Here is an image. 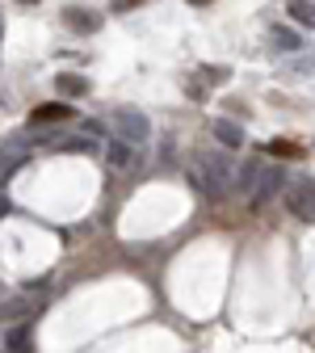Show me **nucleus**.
Segmentation results:
<instances>
[{"instance_id":"1","label":"nucleus","mask_w":315,"mask_h":353,"mask_svg":"<svg viewBox=\"0 0 315 353\" xmlns=\"http://www.w3.org/2000/svg\"><path fill=\"white\" fill-rule=\"evenodd\" d=\"M110 126H114V139H122L130 148H143L152 139V118L143 110H114L110 114Z\"/></svg>"},{"instance_id":"2","label":"nucleus","mask_w":315,"mask_h":353,"mask_svg":"<svg viewBox=\"0 0 315 353\" xmlns=\"http://www.w3.org/2000/svg\"><path fill=\"white\" fill-rule=\"evenodd\" d=\"M282 190H286V172H282V168L261 164V168H256V176H252V185H248V206H252V210H265V206H269V198H278Z\"/></svg>"},{"instance_id":"3","label":"nucleus","mask_w":315,"mask_h":353,"mask_svg":"<svg viewBox=\"0 0 315 353\" xmlns=\"http://www.w3.org/2000/svg\"><path fill=\"white\" fill-rule=\"evenodd\" d=\"M282 202H286V210H290L294 219L315 223V181H286Z\"/></svg>"},{"instance_id":"4","label":"nucleus","mask_w":315,"mask_h":353,"mask_svg":"<svg viewBox=\"0 0 315 353\" xmlns=\"http://www.w3.org/2000/svg\"><path fill=\"white\" fill-rule=\"evenodd\" d=\"M38 290H26V294H13V299H0V324L13 328V324H26L34 312H38Z\"/></svg>"},{"instance_id":"5","label":"nucleus","mask_w":315,"mask_h":353,"mask_svg":"<svg viewBox=\"0 0 315 353\" xmlns=\"http://www.w3.org/2000/svg\"><path fill=\"white\" fill-rule=\"evenodd\" d=\"M63 26L76 30V34H97V30L105 26V17H101L97 9H68V13H63Z\"/></svg>"},{"instance_id":"6","label":"nucleus","mask_w":315,"mask_h":353,"mask_svg":"<svg viewBox=\"0 0 315 353\" xmlns=\"http://www.w3.org/2000/svg\"><path fill=\"white\" fill-rule=\"evenodd\" d=\"M210 135L223 143V148H244L248 139H244V126H236V122H227V118H210Z\"/></svg>"},{"instance_id":"7","label":"nucleus","mask_w":315,"mask_h":353,"mask_svg":"<svg viewBox=\"0 0 315 353\" xmlns=\"http://www.w3.org/2000/svg\"><path fill=\"white\" fill-rule=\"evenodd\" d=\"M105 164H110L114 172L134 168V148H130V143H122V139H110V143H105Z\"/></svg>"},{"instance_id":"8","label":"nucleus","mask_w":315,"mask_h":353,"mask_svg":"<svg viewBox=\"0 0 315 353\" xmlns=\"http://www.w3.org/2000/svg\"><path fill=\"white\" fill-rule=\"evenodd\" d=\"M269 42H274V51L278 55H298L303 47H307V42L290 30V26H274V34H269Z\"/></svg>"},{"instance_id":"9","label":"nucleus","mask_w":315,"mask_h":353,"mask_svg":"<svg viewBox=\"0 0 315 353\" xmlns=\"http://www.w3.org/2000/svg\"><path fill=\"white\" fill-rule=\"evenodd\" d=\"M76 110L72 105H63V101H47V105H38L34 110V126H47V122H68Z\"/></svg>"},{"instance_id":"10","label":"nucleus","mask_w":315,"mask_h":353,"mask_svg":"<svg viewBox=\"0 0 315 353\" xmlns=\"http://www.w3.org/2000/svg\"><path fill=\"white\" fill-rule=\"evenodd\" d=\"M55 84H59V93H63V97H84V93H88V80L76 76V72H63Z\"/></svg>"},{"instance_id":"11","label":"nucleus","mask_w":315,"mask_h":353,"mask_svg":"<svg viewBox=\"0 0 315 353\" xmlns=\"http://www.w3.org/2000/svg\"><path fill=\"white\" fill-rule=\"evenodd\" d=\"M9 353H34V349H30V328H26V324H13V328H9Z\"/></svg>"},{"instance_id":"12","label":"nucleus","mask_w":315,"mask_h":353,"mask_svg":"<svg viewBox=\"0 0 315 353\" xmlns=\"http://www.w3.org/2000/svg\"><path fill=\"white\" fill-rule=\"evenodd\" d=\"M290 17H294L298 26L315 30V5H307V0H294V5H290Z\"/></svg>"},{"instance_id":"13","label":"nucleus","mask_w":315,"mask_h":353,"mask_svg":"<svg viewBox=\"0 0 315 353\" xmlns=\"http://www.w3.org/2000/svg\"><path fill=\"white\" fill-rule=\"evenodd\" d=\"M274 156H286V160H303V148L298 143H290V139H274V143H265Z\"/></svg>"},{"instance_id":"14","label":"nucleus","mask_w":315,"mask_h":353,"mask_svg":"<svg viewBox=\"0 0 315 353\" xmlns=\"http://www.w3.org/2000/svg\"><path fill=\"white\" fill-rule=\"evenodd\" d=\"M198 76H202V84H210V88H219V84H227V80H232L227 68H202Z\"/></svg>"},{"instance_id":"15","label":"nucleus","mask_w":315,"mask_h":353,"mask_svg":"<svg viewBox=\"0 0 315 353\" xmlns=\"http://www.w3.org/2000/svg\"><path fill=\"white\" fill-rule=\"evenodd\" d=\"M55 148H59V152H84V156L93 152V143L80 139V135H72V139H55Z\"/></svg>"},{"instance_id":"16","label":"nucleus","mask_w":315,"mask_h":353,"mask_svg":"<svg viewBox=\"0 0 315 353\" xmlns=\"http://www.w3.org/2000/svg\"><path fill=\"white\" fill-rule=\"evenodd\" d=\"M134 5H143V0H114V9H118V13H130Z\"/></svg>"},{"instance_id":"17","label":"nucleus","mask_w":315,"mask_h":353,"mask_svg":"<svg viewBox=\"0 0 315 353\" xmlns=\"http://www.w3.org/2000/svg\"><path fill=\"white\" fill-rule=\"evenodd\" d=\"M185 5H194V9H206V5H210V0H185Z\"/></svg>"},{"instance_id":"18","label":"nucleus","mask_w":315,"mask_h":353,"mask_svg":"<svg viewBox=\"0 0 315 353\" xmlns=\"http://www.w3.org/2000/svg\"><path fill=\"white\" fill-rule=\"evenodd\" d=\"M17 5H26V9H30V5H42V0H17Z\"/></svg>"},{"instance_id":"19","label":"nucleus","mask_w":315,"mask_h":353,"mask_svg":"<svg viewBox=\"0 0 315 353\" xmlns=\"http://www.w3.org/2000/svg\"><path fill=\"white\" fill-rule=\"evenodd\" d=\"M0 34H5V26H0Z\"/></svg>"}]
</instances>
